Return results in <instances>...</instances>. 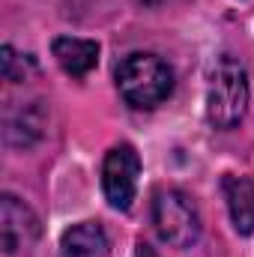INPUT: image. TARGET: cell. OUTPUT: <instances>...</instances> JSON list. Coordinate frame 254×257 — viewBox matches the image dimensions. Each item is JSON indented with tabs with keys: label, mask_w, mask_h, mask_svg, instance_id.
Masks as SVG:
<instances>
[{
	"label": "cell",
	"mask_w": 254,
	"mask_h": 257,
	"mask_svg": "<svg viewBox=\"0 0 254 257\" xmlns=\"http://www.w3.org/2000/svg\"><path fill=\"white\" fill-rule=\"evenodd\" d=\"M141 3H150V6H156V3H162V0H141Z\"/></svg>",
	"instance_id": "obj_11"
},
{
	"label": "cell",
	"mask_w": 254,
	"mask_h": 257,
	"mask_svg": "<svg viewBox=\"0 0 254 257\" xmlns=\"http://www.w3.org/2000/svg\"><path fill=\"white\" fill-rule=\"evenodd\" d=\"M60 251H63V257H108L111 239L99 221H81L63 233Z\"/></svg>",
	"instance_id": "obj_8"
},
{
	"label": "cell",
	"mask_w": 254,
	"mask_h": 257,
	"mask_svg": "<svg viewBox=\"0 0 254 257\" xmlns=\"http://www.w3.org/2000/svg\"><path fill=\"white\" fill-rule=\"evenodd\" d=\"M221 192L227 200V212L233 221V230L239 236L254 233V183L242 174H227L221 180Z\"/></svg>",
	"instance_id": "obj_6"
},
{
	"label": "cell",
	"mask_w": 254,
	"mask_h": 257,
	"mask_svg": "<svg viewBox=\"0 0 254 257\" xmlns=\"http://www.w3.org/2000/svg\"><path fill=\"white\" fill-rule=\"evenodd\" d=\"M248 72L230 54H221L209 69L206 84V120L215 128H236L248 111Z\"/></svg>",
	"instance_id": "obj_1"
},
{
	"label": "cell",
	"mask_w": 254,
	"mask_h": 257,
	"mask_svg": "<svg viewBox=\"0 0 254 257\" xmlns=\"http://www.w3.org/2000/svg\"><path fill=\"white\" fill-rule=\"evenodd\" d=\"M51 54L66 75L84 78L99 63V42L96 39H78V36H57L51 42Z\"/></svg>",
	"instance_id": "obj_7"
},
{
	"label": "cell",
	"mask_w": 254,
	"mask_h": 257,
	"mask_svg": "<svg viewBox=\"0 0 254 257\" xmlns=\"http://www.w3.org/2000/svg\"><path fill=\"white\" fill-rule=\"evenodd\" d=\"M153 227L171 248H191L203 233L194 200L180 189H159L153 194Z\"/></svg>",
	"instance_id": "obj_3"
},
{
	"label": "cell",
	"mask_w": 254,
	"mask_h": 257,
	"mask_svg": "<svg viewBox=\"0 0 254 257\" xmlns=\"http://www.w3.org/2000/svg\"><path fill=\"white\" fill-rule=\"evenodd\" d=\"M135 257H162L150 242H144V239H138V245H135Z\"/></svg>",
	"instance_id": "obj_10"
},
{
	"label": "cell",
	"mask_w": 254,
	"mask_h": 257,
	"mask_svg": "<svg viewBox=\"0 0 254 257\" xmlns=\"http://www.w3.org/2000/svg\"><path fill=\"white\" fill-rule=\"evenodd\" d=\"M45 128V111L42 102L21 105L18 111H6V144L12 147H30L42 138Z\"/></svg>",
	"instance_id": "obj_9"
},
{
	"label": "cell",
	"mask_w": 254,
	"mask_h": 257,
	"mask_svg": "<svg viewBox=\"0 0 254 257\" xmlns=\"http://www.w3.org/2000/svg\"><path fill=\"white\" fill-rule=\"evenodd\" d=\"M138 177H141V156L132 144H117L108 150L102 162V192L108 203L120 212H126L138 194Z\"/></svg>",
	"instance_id": "obj_4"
},
{
	"label": "cell",
	"mask_w": 254,
	"mask_h": 257,
	"mask_svg": "<svg viewBox=\"0 0 254 257\" xmlns=\"http://www.w3.org/2000/svg\"><path fill=\"white\" fill-rule=\"evenodd\" d=\"M117 87L132 108L150 111L174 93V69L156 54L135 51L117 66Z\"/></svg>",
	"instance_id": "obj_2"
},
{
	"label": "cell",
	"mask_w": 254,
	"mask_h": 257,
	"mask_svg": "<svg viewBox=\"0 0 254 257\" xmlns=\"http://www.w3.org/2000/svg\"><path fill=\"white\" fill-rule=\"evenodd\" d=\"M39 233H42V224H39L36 212L12 192L0 194V245H3V254L15 257L27 248H33Z\"/></svg>",
	"instance_id": "obj_5"
}]
</instances>
